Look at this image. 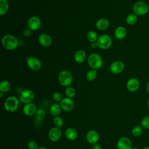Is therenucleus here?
<instances>
[{
	"instance_id": "1",
	"label": "nucleus",
	"mask_w": 149,
	"mask_h": 149,
	"mask_svg": "<svg viewBox=\"0 0 149 149\" xmlns=\"http://www.w3.org/2000/svg\"><path fill=\"white\" fill-rule=\"evenodd\" d=\"M2 44L3 48L7 50H13L18 46V40L11 34L5 35L2 38Z\"/></svg>"
},
{
	"instance_id": "2",
	"label": "nucleus",
	"mask_w": 149,
	"mask_h": 149,
	"mask_svg": "<svg viewBox=\"0 0 149 149\" xmlns=\"http://www.w3.org/2000/svg\"><path fill=\"white\" fill-rule=\"evenodd\" d=\"M87 62L88 66L94 70L100 69L103 65V60L100 55L97 53L91 54L88 58Z\"/></svg>"
},
{
	"instance_id": "3",
	"label": "nucleus",
	"mask_w": 149,
	"mask_h": 149,
	"mask_svg": "<svg viewBox=\"0 0 149 149\" xmlns=\"http://www.w3.org/2000/svg\"><path fill=\"white\" fill-rule=\"evenodd\" d=\"M133 12L137 16H141L146 14L149 10V6L147 2L143 1L136 2L132 8Z\"/></svg>"
},
{
	"instance_id": "4",
	"label": "nucleus",
	"mask_w": 149,
	"mask_h": 149,
	"mask_svg": "<svg viewBox=\"0 0 149 149\" xmlns=\"http://www.w3.org/2000/svg\"><path fill=\"white\" fill-rule=\"evenodd\" d=\"M73 81L72 73L67 70H63L61 71L58 75V81L61 85L64 87L69 86Z\"/></svg>"
},
{
	"instance_id": "5",
	"label": "nucleus",
	"mask_w": 149,
	"mask_h": 149,
	"mask_svg": "<svg viewBox=\"0 0 149 149\" xmlns=\"http://www.w3.org/2000/svg\"><path fill=\"white\" fill-rule=\"evenodd\" d=\"M96 43L99 48L101 49H107L111 46L112 40L110 36L104 34L98 37Z\"/></svg>"
},
{
	"instance_id": "6",
	"label": "nucleus",
	"mask_w": 149,
	"mask_h": 149,
	"mask_svg": "<svg viewBox=\"0 0 149 149\" xmlns=\"http://www.w3.org/2000/svg\"><path fill=\"white\" fill-rule=\"evenodd\" d=\"M19 100L14 96L8 97L4 103V107L6 111L9 112H15L19 107Z\"/></svg>"
},
{
	"instance_id": "7",
	"label": "nucleus",
	"mask_w": 149,
	"mask_h": 149,
	"mask_svg": "<svg viewBox=\"0 0 149 149\" xmlns=\"http://www.w3.org/2000/svg\"><path fill=\"white\" fill-rule=\"evenodd\" d=\"M34 98V94L33 91L30 90H23L19 95V99L20 101L25 104L31 102Z\"/></svg>"
},
{
	"instance_id": "8",
	"label": "nucleus",
	"mask_w": 149,
	"mask_h": 149,
	"mask_svg": "<svg viewBox=\"0 0 149 149\" xmlns=\"http://www.w3.org/2000/svg\"><path fill=\"white\" fill-rule=\"evenodd\" d=\"M60 105L62 109L66 112H70L73 110L74 107V102L72 98L65 97L63 98V99L60 102Z\"/></svg>"
},
{
	"instance_id": "9",
	"label": "nucleus",
	"mask_w": 149,
	"mask_h": 149,
	"mask_svg": "<svg viewBox=\"0 0 149 149\" xmlns=\"http://www.w3.org/2000/svg\"><path fill=\"white\" fill-rule=\"evenodd\" d=\"M27 64L30 69L34 71L39 70L42 67L41 61L38 58L34 56L29 57L27 59Z\"/></svg>"
},
{
	"instance_id": "10",
	"label": "nucleus",
	"mask_w": 149,
	"mask_h": 149,
	"mask_svg": "<svg viewBox=\"0 0 149 149\" xmlns=\"http://www.w3.org/2000/svg\"><path fill=\"white\" fill-rule=\"evenodd\" d=\"M125 69V64L123 62L116 61L113 62L109 66L111 72L113 74H119Z\"/></svg>"
},
{
	"instance_id": "11",
	"label": "nucleus",
	"mask_w": 149,
	"mask_h": 149,
	"mask_svg": "<svg viewBox=\"0 0 149 149\" xmlns=\"http://www.w3.org/2000/svg\"><path fill=\"white\" fill-rule=\"evenodd\" d=\"M61 130L60 128L55 126L51 128L48 132V138L52 142H55L59 140L61 137Z\"/></svg>"
},
{
	"instance_id": "12",
	"label": "nucleus",
	"mask_w": 149,
	"mask_h": 149,
	"mask_svg": "<svg viewBox=\"0 0 149 149\" xmlns=\"http://www.w3.org/2000/svg\"><path fill=\"white\" fill-rule=\"evenodd\" d=\"M118 149H132V143L130 139L127 137H122L117 142Z\"/></svg>"
},
{
	"instance_id": "13",
	"label": "nucleus",
	"mask_w": 149,
	"mask_h": 149,
	"mask_svg": "<svg viewBox=\"0 0 149 149\" xmlns=\"http://www.w3.org/2000/svg\"><path fill=\"white\" fill-rule=\"evenodd\" d=\"M41 20L37 16L31 17L27 21V27L31 31H35L38 30L41 26Z\"/></svg>"
},
{
	"instance_id": "14",
	"label": "nucleus",
	"mask_w": 149,
	"mask_h": 149,
	"mask_svg": "<svg viewBox=\"0 0 149 149\" xmlns=\"http://www.w3.org/2000/svg\"><path fill=\"white\" fill-rule=\"evenodd\" d=\"M86 139L88 143L91 144H95L98 141L100 136L97 131L94 130H90L87 132Z\"/></svg>"
},
{
	"instance_id": "15",
	"label": "nucleus",
	"mask_w": 149,
	"mask_h": 149,
	"mask_svg": "<svg viewBox=\"0 0 149 149\" xmlns=\"http://www.w3.org/2000/svg\"><path fill=\"white\" fill-rule=\"evenodd\" d=\"M140 86V83L137 79L131 78L129 79L126 83V88L130 92L136 91Z\"/></svg>"
},
{
	"instance_id": "16",
	"label": "nucleus",
	"mask_w": 149,
	"mask_h": 149,
	"mask_svg": "<svg viewBox=\"0 0 149 149\" xmlns=\"http://www.w3.org/2000/svg\"><path fill=\"white\" fill-rule=\"evenodd\" d=\"M37 107L36 105L33 102L26 104L23 108V113L28 116H31L35 115L37 111Z\"/></svg>"
},
{
	"instance_id": "17",
	"label": "nucleus",
	"mask_w": 149,
	"mask_h": 149,
	"mask_svg": "<svg viewBox=\"0 0 149 149\" xmlns=\"http://www.w3.org/2000/svg\"><path fill=\"white\" fill-rule=\"evenodd\" d=\"M38 42L42 46L47 47L51 45L52 38L49 34L42 33L38 36Z\"/></svg>"
},
{
	"instance_id": "18",
	"label": "nucleus",
	"mask_w": 149,
	"mask_h": 149,
	"mask_svg": "<svg viewBox=\"0 0 149 149\" xmlns=\"http://www.w3.org/2000/svg\"><path fill=\"white\" fill-rule=\"evenodd\" d=\"M127 34V30L126 27L122 26H119L116 28L114 31V36L115 38L118 40L123 39Z\"/></svg>"
},
{
	"instance_id": "19",
	"label": "nucleus",
	"mask_w": 149,
	"mask_h": 149,
	"mask_svg": "<svg viewBox=\"0 0 149 149\" xmlns=\"http://www.w3.org/2000/svg\"><path fill=\"white\" fill-rule=\"evenodd\" d=\"M95 26L99 30H105L109 26V22L106 18H101L96 22Z\"/></svg>"
},
{
	"instance_id": "20",
	"label": "nucleus",
	"mask_w": 149,
	"mask_h": 149,
	"mask_svg": "<svg viewBox=\"0 0 149 149\" xmlns=\"http://www.w3.org/2000/svg\"><path fill=\"white\" fill-rule=\"evenodd\" d=\"M87 55L86 52L83 49L77 50L74 55V61L78 63H83L86 59Z\"/></svg>"
},
{
	"instance_id": "21",
	"label": "nucleus",
	"mask_w": 149,
	"mask_h": 149,
	"mask_svg": "<svg viewBox=\"0 0 149 149\" xmlns=\"http://www.w3.org/2000/svg\"><path fill=\"white\" fill-rule=\"evenodd\" d=\"M65 136L67 139L69 140H75L78 136V133L77 130L73 127H69L68 128L65 132Z\"/></svg>"
},
{
	"instance_id": "22",
	"label": "nucleus",
	"mask_w": 149,
	"mask_h": 149,
	"mask_svg": "<svg viewBox=\"0 0 149 149\" xmlns=\"http://www.w3.org/2000/svg\"><path fill=\"white\" fill-rule=\"evenodd\" d=\"M61 109L62 108L60 104L55 102L52 104L51 106L49 109V112L52 116H59V115L61 113Z\"/></svg>"
},
{
	"instance_id": "23",
	"label": "nucleus",
	"mask_w": 149,
	"mask_h": 149,
	"mask_svg": "<svg viewBox=\"0 0 149 149\" xmlns=\"http://www.w3.org/2000/svg\"><path fill=\"white\" fill-rule=\"evenodd\" d=\"M9 6L7 0H0V15L2 16L6 14L8 11Z\"/></svg>"
},
{
	"instance_id": "24",
	"label": "nucleus",
	"mask_w": 149,
	"mask_h": 149,
	"mask_svg": "<svg viewBox=\"0 0 149 149\" xmlns=\"http://www.w3.org/2000/svg\"><path fill=\"white\" fill-rule=\"evenodd\" d=\"M137 16L134 13H130L128 15L126 18V22L129 25H134L137 22Z\"/></svg>"
},
{
	"instance_id": "25",
	"label": "nucleus",
	"mask_w": 149,
	"mask_h": 149,
	"mask_svg": "<svg viewBox=\"0 0 149 149\" xmlns=\"http://www.w3.org/2000/svg\"><path fill=\"white\" fill-rule=\"evenodd\" d=\"M11 84L9 81L3 80L0 83V91L3 93H6L10 90Z\"/></svg>"
},
{
	"instance_id": "26",
	"label": "nucleus",
	"mask_w": 149,
	"mask_h": 149,
	"mask_svg": "<svg viewBox=\"0 0 149 149\" xmlns=\"http://www.w3.org/2000/svg\"><path fill=\"white\" fill-rule=\"evenodd\" d=\"M98 38V35L97 33L95 32L94 31H93V30L89 31L87 34V39L89 42L91 43L96 42Z\"/></svg>"
},
{
	"instance_id": "27",
	"label": "nucleus",
	"mask_w": 149,
	"mask_h": 149,
	"mask_svg": "<svg viewBox=\"0 0 149 149\" xmlns=\"http://www.w3.org/2000/svg\"><path fill=\"white\" fill-rule=\"evenodd\" d=\"M97 76V70L91 69L88 70L86 73V79L88 81H93L94 80Z\"/></svg>"
},
{
	"instance_id": "28",
	"label": "nucleus",
	"mask_w": 149,
	"mask_h": 149,
	"mask_svg": "<svg viewBox=\"0 0 149 149\" xmlns=\"http://www.w3.org/2000/svg\"><path fill=\"white\" fill-rule=\"evenodd\" d=\"M65 94L66 95V97H68V98H73L76 95L75 89L73 87H70V86L66 87V88H65Z\"/></svg>"
},
{
	"instance_id": "29",
	"label": "nucleus",
	"mask_w": 149,
	"mask_h": 149,
	"mask_svg": "<svg viewBox=\"0 0 149 149\" xmlns=\"http://www.w3.org/2000/svg\"><path fill=\"white\" fill-rule=\"evenodd\" d=\"M143 132V127L140 126H136L132 130V134L133 136L139 137L141 135Z\"/></svg>"
},
{
	"instance_id": "30",
	"label": "nucleus",
	"mask_w": 149,
	"mask_h": 149,
	"mask_svg": "<svg viewBox=\"0 0 149 149\" xmlns=\"http://www.w3.org/2000/svg\"><path fill=\"white\" fill-rule=\"evenodd\" d=\"M53 123H54V125H55V127H58V128H61L63 125V120L59 116H54V118L53 119Z\"/></svg>"
},
{
	"instance_id": "31",
	"label": "nucleus",
	"mask_w": 149,
	"mask_h": 149,
	"mask_svg": "<svg viewBox=\"0 0 149 149\" xmlns=\"http://www.w3.org/2000/svg\"><path fill=\"white\" fill-rule=\"evenodd\" d=\"M34 115L37 120H42L45 116V112L42 109H39L36 111Z\"/></svg>"
},
{
	"instance_id": "32",
	"label": "nucleus",
	"mask_w": 149,
	"mask_h": 149,
	"mask_svg": "<svg viewBox=\"0 0 149 149\" xmlns=\"http://www.w3.org/2000/svg\"><path fill=\"white\" fill-rule=\"evenodd\" d=\"M141 127L146 129H149V115L144 116L141 120Z\"/></svg>"
},
{
	"instance_id": "33",
	"label": "nucleus",
	"mask_w": 149,
	"mask_h": 149,
	"mask_svg": "<svg viewBox=\"0 0 149 149\" xmlns=\"http://www.w3.org/2000/svg\"><path fill=\"white\" fill-rule=\"evenodd\" d=\"M27 147L29 149H38L39 146L36 141L31 140L28 142Z\"/></svg>"
},
{
	"instance_id": "34",
	"label": "nucleus",
	"mask_w": 149,
	"mask_h": 149,
	"mask_svg": "<svg viewBox=\"0 0 149 149\" xmlns=\"http://www.w3.org/2000/svg\"><path fill=\"white\" fill-rule=\"evenodd\" d=\"M52 98L54 101L56 102H61V101L63 99L62 98V95L61 93L59 92H55L53 95H52Z\"/></svg>"
},
{
	"instance_id": "35",
	"label": "nucleus",
	"mask_w": 149,
	"mask_h": 149,
	"mask_svg": "<svg viewBox=\"0 0 149 149\" xmlns=\"http://www.w3.org/2000/svg\"><path fill=\"white\" fill-rule=\"evenodd\" d=\"M31 30L27 27L24 30V31H23V34L24 37H29L31 34Z\"/></svg>"
},
{
	"instance_id": "36",
	"label": "nucleus",
	"mask_w": 149,
	"mask_h": 149,
	"mask_svg": "<svg viewBox=\"0 0 149 149\" xmlns=\"http://www.w3.org/2000/svg\"><path fill=\"white\" fill-rule=\"evenodd\" d=\"M91 149H102V148H101V146L100 144L96 143L95 144H93V146H92Z\"/></svg>"
},
{
	"instance_id": "37",
	"label": "nucleus",
	"mask_w": 149,
	"mask_h": 149,
	"mask_svg": "<svg viewBox=\"0 0 149 149\" xmlns=\"http://www.w3.org/2000/svg\"><path fill=\"white\" fill-rule=\"evenodd\" d=\"M91 48H95L98 47H97V43H96V42H93V43H91Z\"/></svg>"
},
{
	"instance_id": "38",
	"label": "nucleus",
	"mask_w": 149,
	"mask_h": 149,
	"mask_svg": "<svg viewBox=\"0 0 149 149\" xmlns=\"http://www.w3.org/2000/svg\"><path fill=\"white\" fill-rule=\"evenodd\" d=\"M146 89H147V92L149 93V81L147 83V86H146Z\"/></svg>"
},
{
	"instance_id": "39",
	"label": "nucleus",
	"mask_w": 149,
	"mask_h": 149,
	"mask_svg": "<svg viewBox=\"0 0 149 149\" xmlns=\"http://www.w3.org/2000/svg\"><path fill=\"white\" fill-rule=\"evenodd\" d=\"M3 93H4L0 91V97H1V98H2V97H3Z\"/></svg>"
},
{
	"instance_id": "40",
	"label": "nucleus",
	"mask_w": 149,
	"mask_h": 149,
	"mask_svg": "<svg viewBox=\"0 0 149 149\" xmlns=\"http://www.w3.org/2000/svg\"><path fill=\"white\" fill-rule=\"evenodd\" d=\"M38 149H48V148H47L46 147H39Z\"/></svg>"
},
{
	"instance_id": "41",
	"label": "nucleus",
	"mask_w": 149,
	"mask_h": 149,
	"mask_svg": "<svg viewBox=\"0 0 149 149\" xmlns=\"http://www.w3.org/2000/svg\"><path fill=\"white\" fill-rule=\"evenodd\" d=\"M143 149H149V146H146L143 148Z\"/></svg>"
},
{
	"instance_id": "42",
	"label": "nucleus",
	"mask_w": 149,
	"mask_h": 149,
	"mask_svg": "<svg viewBox=\"0 0 149 149\" xmlns=\"http://www.w3.org/2000/svg\"><path fill=\"white\" fill-rule=\"evenodd\" d=\"M132 149H139L137 147H132Z\"/></svg>"
},
{
	"instance_id": "43",
	"label": "nucleus",
	"mask_w": 149,
	"mask_h": 149,
	"mask_svg": "<svg viewBox=\"0 0 149 149\" xmlns=\"http://www.w3.org/2000/svg\"><path fill=\"white\" fill-rule=\"evenodd\" d=\"M147 105H148V109H149V98H148V102H147Z\"/></svg>"
}]
</instances>
